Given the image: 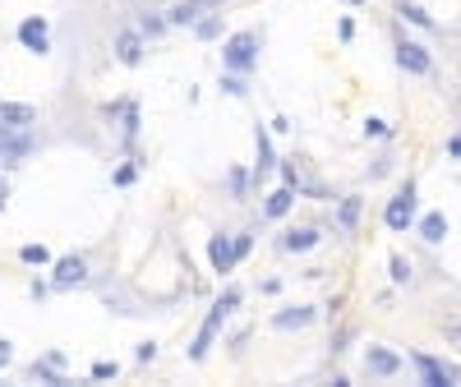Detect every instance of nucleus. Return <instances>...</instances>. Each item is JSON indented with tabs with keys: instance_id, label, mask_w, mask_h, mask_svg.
<instances>
[{
	"instance_id": "nucleus-3",
	"label": "nucleus",
	"mask_w": 461,
	"mask_h": 387,
	"mask_svg": "<svg viewBox=\"0 0 461 387\" xmlns=\"http://www.w3.org/2000/svg\"><path fill=\"white\" fill-rule=\"evenodd\" d=\"M383 221L392 226V231H406L411 221H415V185H406V189H401V194H397L392 203H387Z\"/></svg>"
},
{
	"instance_id": "nucleus-23",
	"label": "nucleus",
	"mask_w": 461,
	"mask_h": 387,
	"mask_svg": "<svg viewBox=\"0 0 461 387\" xmlns=\"http://www.w3.org/2000/svg\"><path fill=\"white\" fill-rule=\"evenodd\" d=\"M194 28H198V37H217V33H221V23H217V19H198Z\"/></svg>"
},
{
	"instance_id": "nucleus-7",
	"label": "nucleus",
	"mask_w": 461,
	"mask_h": 387,
	"mask_svg": "<svg viewBox=\"0 0 461 387\" xmlns=\"http://www.w3.org/2000/svg\"><path fill=\"white\" fill-rule=\"evenodd\" d=\"M19 42L28 46V51L46 55V46H51V28H46V19H23L19 23Z\"/></svg>"
},
{
	"instance_id": "nucleus-11",
	"label": "nucleus",
	"mask_w": 461,
	"mask_h": 387,
	"mask_svg": "<svg viewBox=\"0 0 461 387\" xmlns=\"http://www.w3.org/2000/svg\"><path fill=\"white\" fill-rule=\"evenodd\" d=\"M208 258H212V267H217V272H230V267H235V249H230V240H226V235H212Z\"/></svg>"
},
{
	"instance_id": "nucleus-20",
	"label": "nucleus",
	"mask_w": 461,
	"mask_h": 387,
	"mask_svg": "<svg viewBox=\"0 0 461 387\" xmlns=\"http://www.w3.org/2000/svg\"><path fill=\"white\" fill-rule=\"evenodd\" d=\"M397 10L406 14V19H411V23H420V28H434V19H429V14H425V10H420V5H406V0H401V5H397Z\"/></svg>"
},
{
	"instance_id": "nucleus-10",
	"label": "nucleus",
	"mask_w": 461,
	"mask_h": 387,
	"mask_svg": "<svg viewBox=\"0 0 461 387\" xmlns=\"http://www.w3.org/2000/svg\"><path fill=\"white\" fill-rule=\"evenodd\" d=\"M83 276H88L83 258H60V263H55V286H78Z\"/></svg>"
},
{
	"instance_id": "nucleus-25",
	"label": "nucleus",
	"mask_w": 461,
	"mask_h": 387,
	"mask_svg": "<svg viewBox=\"0 0 461 387\" xmlns=\"http://www.w3.org/2000/svg\"><path fill=\"white\" fill-rule=\"evenodd\" d=\"M411 276V267H406V258H392V281H406Z\"/></svg>"
},
{
	"instance_id": "nucleus-29",
	"label": "nucleus",
	"mask_w": 461,
	"mask_h": 387,
	"mask_svg": "<svg viewBox=\"0 0 461 387\" xmlns=\"http://www.w3.org/2000/svg\"><path fill=\"white\" fill-rule=\"evenodd\" d=\"M10 360H14V351H10V342H0V369L10 365Z\"/></svg>"
},
{
	"instance_id": "nucleus-12",
	"label": "nucleus",
	"mask_w": 461,
	"mask_h": 387,
	"mask_svg": "<svg viewBox=\"0 0 461 387\" xmlns=\"http://www.w3.org/2000/svg\"><path fill=\"white\" fill-rule=\"evenodd\" d=\"M314 318H319V309H286V314H277V318H273V328L277 332H291V328H309Z\"/></svg>"
},
{
	"instance_id": "nucleus-14",
	"label": "nucleus",
	"mask_w": 461,
	"mask_h": 387,
	"mask_svg": "<svg viewBox=\"0 0 461 387\" xmlns=\"http://www.w3.org/2000/svg\"><path fill=\"white\" fill-rule=\"evenodd\" d=\"M314 244H319V231H309V226H305V231H286L282 235L286 254H305V249H314Z\"/></svg>"
},
{
	"instance_id": "nucleus-19",
	"label": "nucleus",
	"mask_w": 461,
	"mask_h": 387,
	"mask_svg": "<svg viewBox=\"0 0 461 387\" xmlns=\"http://www.w3.org/2000/svg\"><path fill=\"white\" fill-rule=\"evenodd\" d=\"M337 221H341V231H355V221H360V199H346V203H341Z\"/></svg>"
},
{
	"instance_id": "nucleus-1",
	"label": "nucleus",
	"mask_w": 461,
	"mask_h": 387,
	"mask_svg": "<svg viewBox=\"0 0 461 387\" xmlns=\"http://www.w3.org/2000/svg\"><path fill=\"white\" fill-rule=\"evenodd\" d=\"M235 304H240V290L230 286L226 295H221L217 304H212V314H208V318H203V328H198L194 346H189V360H203V355H208V346H212V337H217V328H221V323H226V314L235 309Z\"/></svg>"
},
{
	"instance_id": "nucleus-28",
	"label": "nucleus",
	"mask_w": 461,
	"mask_h": 387,
	"mask_svg": "<svg viewBox=\"0 0 461 387\" xmlns=\"http://www.w3.org/2000/svg\"><path fill=\"white\" fill-rule=\"evenodd\" d=\"M364 134H373V139H378V134H387V125H383V120H364Z\"/></svg>"
},
{
	"instance_id": "nucleus-22",
	"label": "nucleus",
	"mask_w": 461,
	"mask_h": 387,
	"mask_svg": "<svg viewBox=\"0 0 461 387\" xmlns=\"http://www.w3.org/2000/svg\"><path fill=\"white\" fill-rule=\"evenodd\" d=\"M166 28V19H148V14H143V23H139V33H148V37H157Z\"/></svg>"
},
{
	"instance_id": "nucleus-16",
	"label": "nucleus",
	"mask_w": 461,
	"mask_h": 387,
	"mask_svg": "<svg viewBox=\"0 0 461 387\" xmlns=\"http://www.w3.org/2000/svg\"><path fill=\"white\" fill-rule=\"evenodd\" d=\"M420 235H425L429 244H439L443 235H448V217H443V212H429V217L420 221Z\"/></svg>"
},
{
	"instance_id": "nucleus-5",
	"label": "nucleus",
	"mask_w": 461,
	"mask_h": 387,
	"mask_svg": "<svg viewBox=\"0 0 461 387\" xmlns=\"http://www.w3.org/2000/svg\"><path fill=\"white\" fill-rule=\"evenodd\" d=\"M397 65L406 69V74H434L429 51H425V46H415V42H401V46H397Z\"/></svg>"
},
{
	"instance_id": "nucleus-21",
	"label": "nucleus",
	"mask_w": 461,
	"mask_h": 387,
	"mask_svg": "<svg viewBox=\"0 0 461 387\" xmlns=\"http://www.w3.org/2000/svg\"><path fill=\"white\" fill-rule=\"evenodd\" d=\"M19 258H23V263H46L51 254H46L42 244H23V249H19Z\"/></svg>"
},
{
	"instance_id": "nucleus-27",
	"label": "nucleus",
	"mask_w": 461,
	"mask_h": 387,
	"mask_svg": "<svg viewBox=\"0 0 461 387\" xmlns=\"http://www.w3.org/2000/svg\"><path fill=\"white\" fill-rule=\"evenodd\" d=\"M282 180H286V189H300V176H296V166H282Z\"/></svg>"
},
{
	"instance_id": "nucleus-17",
	"label": "nucleus",
	"mask_w": 461,
	"mask_h": 387,
	"mask_svg": "<svg viewBox=\"0 0 461 387\" xmlns=\"http://www.w3.org/2000/svg\"><path fill=\"white\" fill-rule=\"evenodd\" d=\"M291 203H296V189H277L273 199H268V217H286V212H291Z\"/></svg>"
},
{
	"instance_id": "nucleus-26",
	"label": "nucleus",
	"mask_w": 461,
	"mask_h": 387,
	"mask_svg": "<svg viewBox=\"0 0 461 387\" xmlns=\"http://www.w3.org/2000/svg\"><path fill=\"white\" fill-rule=\"evenodd\" d=\"M92 378H116V365H106V360H97V365H92Z\"/></svg>"
},
{
	"instance_id": "nucleus-13",
	"label": "nucleus",
	"mask_w": 461,
	"mask_h": 387,
	"mask_svg": "<svg viewBox=\"0 0 461 387\" xmlns=\"http://www.w3.org/2000/svg\"><path fill=\"white\" fill-rule=\"evenodd\" d=\"M116 55H121L125 65H139V55H143V33H121V37H116Z\"/></svg>"
},
{
	"instance_id": "nucleus-4",
	"label": "nucleus",
	"mask_w": 461,
	"mask_h": 387,
	"mask_svg": "<svg viewBox=\"0 0 461 387\" xmlns=\"http://www.w3.org/2000/svg\"><path fill=\"white\" fill-rule=\"evenodd\" d=\"M364 369H369L373 378H392V374H401V355L383 351V346H369V351H364Z\"/></svg>"
},
{
	"instance_id": "nucleus-8",
	"label": "nucleus",
	"mask_w": 461,
	"mask_h": 387,
	"mask_svg": "<svg viewBox=\"0 0 461 387\" xmlns=\"http://www.w3.org/2000/svg\"><path fill=\"white\" fill-rule=\"evenodd\" d=\"M212 0H180L176 10L166 14V23H176V28H189V23H198V14L208 10Z\"/></svg>"
},
{
	"instance_id": "nucleus-6",
	"label": "nucleus",
	"mask_w": 461,
	"mask_h": 387,
	"mask_svg": "<svg viewBox=\"0 0 461 387\" xmlns=\"http://www.w3.org/2000/svg\"><path fill=\"white\" fill-rule=\"evenodd\" d=\"M415 369H420V378H425L429 387H452V383H457V369L439 365L434 355H415Z\"/></svg>"
},
{
	"instance_id": "nucleus-2",
	"label": "nucleus",
	"mask_w": 461,
	"mask_h": 387,
	"mask_svg": "<svg viewBox=\"0 0 461 387\" xmlns=\"http://www.w3.org/2000/svg\"><path fill=\"white\" fill-rule=\"evenodd\" d=\"M221 65H226V69H240V74L259 65V33H235V37H230L226 51H221Z\"/></svg>"
},
{
	"instance_id": "nucleus-24",
	"label": "nucleus",
	"mask_w": 461,
	"mask_h": 387,
	"mask_svg": "<svg viewBox=\"0 0 461 387\" xmlns=\"http://www.w3.org/2000/svg\"><path fill=\"white\" fill-rule=\"evenodd\" d=\"M249 235H235V240H230V249H235V258H245V254H249Z\"/></svg>"
},
{
	"instance_id": "nucleus-15",
	"label": "nucleus",
	"mask_w": 461,
	"mask_h": 387,
	"mask_svg": "<svg viewBox=\"0 0 461 387\" xmlns=\"http://www.w3.org/2000/svg\"><path fill=\"white\" fill-rule=\"evenodd\" d=\"M28 134H19V139H0V166H10V162H19V157H28Z\"/></svg>"
},
{
	"instance_id": "nucleus-30",
	"label": "nucleus",
	"mask_w": 461,
	"mask_h": 387,
	"mask_svg": "<svg viewBox=\"0 0 461 387\" xmlns=\"http://www.w3.org/2000/svg\"><path fill=\"white\" fill-rule=\"evenodd\" d=\"M5 199H10V194H5V185H0V208H5Z\"/></svg>"
},
{
	"instance_id": "nucleus-18",
	"label": "nucleus",
	"mask_w": 461,
	"mask_h": 387,
	"mask_svg": "<svg viewBox=\"0 0 461 387\" xmlns=\"http://www.w3.org/2000/svg\"><path fill=\"white\" fill-rule=\"evenodd\" d=\"M254 143H259V176H263L268 166H277L273 162V143H268V129H254Z\"/></svg>"
},
{
	"instance_id": "nucleus-9",
	"label": "nucleus",
	"mask_w": 461,
	"mask_h": 387,
	"mask_svg": "<svg viewBox=\"0 0 461 387\" xmlns=\"http://www.w3.org/2000/svg\"><path fill=\"white\" fill-rule=\"evenodd\" d=\"M33 120H37L33 106H10V101H0V125H5V129H28Z\"/></svg>"
}]
</instances>
